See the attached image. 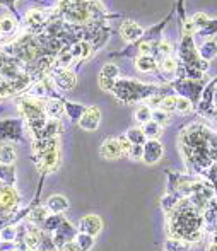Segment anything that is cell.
I'll return each instance as SVG.
<instances>
[{"label": "cell", "mask_w": 217, "mask_h": 251, "mask_svg": "<svg viewBox=\"0 0 217 251\" xmlns=\"http://www.w3.org/2000/svg\"><path fill=\"white\" fill-rule=\"evenodd\" d=\"M16 161V151L12 146H2L0 147V164L9 166Z\"/></svg>", "instance_id": "obj_12"}, {"label": "cell", "mask_w": 217, "mask_h": 251, "mask_svg": "<svg viewBox=\"0 0 217 251\" xmlns=\"http://www.w3.org/2000/svg\"><path fill=\"white\" fill-rule=\"evenodd\" d=\"M55 82L62 89H72L74 84H76V75L69 70H58L55 74Z\"/></svg>", "instance_id": "obj_7"}, {"label": "cell", "mask_w": 217, "mask_h": 251, "mask_svg": "<svg viewBox=\"0 0 217 251\" xmlns=\"http://www.w3.org/2000/svg\"><path fill=\"white\" fill-rule=\"evenodd\" d=\"M48 208L52 212H56V214H58V212H63V210H67V208H69V201H67V199H63L62 195H53L52 199L48 200Z\"/></svg>", "instance_id": "obj_9"}, {"label": "cell", "mask_w": 217, "mask_h": 251, "mask_svg": "<svg viewBox=\"0 0 217 251\" xmlns=\"http://www.w3.org/2000/svg\"><path fill=\"white\" fill-rule=\"evenodd\" d=\"M48 219V212L46 208H36V210L31 214V221L33 222H45Z\"/></svg>", "instance_id": "obj_23"}, {"label": "cell", "mask_w": 217, "mask_h": 251, "mask_svg": "<svg viewBox=\"0 0 217 251\" xmlns=\"http://www.w3.org/2000/svg\"><path fill=\"white\" fill-rule=\"evenodd\" d=\"M14 27H16V24H14V21L10 19V17H3L2 21H0V33H12Z\"/></svg>", "instance_id": "obj_21"}, {"label": "cell", "mask_w": 217, "mask_h": 251, "mask_svg": "<svg viewBox=\"0 0 217 251\" xmlns=\"http://www.w3.org/2000/svg\"><path fill=\"white\" fill-rule=\"evenodd\" d=\"M45 109H46V113H48L50 116H53V118H56V116L62 115L63 106H62V102H60V101L52 100V101H48V102H46V104H45Z\"/></svg>", "instance_id": "obj_13"}, {"label": "cell", "mask_w": 217, "mask_h": 251, "mask_svg": "<svg viewBox=\"0 0 217 251\" xmlns=\"http://www.w3.org/2000/svg\"><path fill=\"white\" fill-rule=\"evenodd\" d=\"M118 144H120V147H122V152H123V154H129L130 149H132V146H134V144H132L130 140L127 139V135H125V137H120V139H118Z\"/></svg>", "instance_id": "obj_28"}, {"label": "cell", "mask_w": 217, "mask_h": 251, "mask_svg": "<svg viewBox=\"0 0 217 251\" xmlns=\"http://www.w3.org/2000/svg\"><path fill=\"white\" fill-rule=\"evenodd\" d=\"M166 251H187L188 250V243L181 241V239H169V241H166L164 245Z\"/></svg>", "instance_id": "obj_15"}, {"label": "cell", "mask_w": 217, "mask_h": 251, "mask_svg": "<svg viewBox=\"0 0 217 251\" xmlns=\"http://www.w3.org/2000/svg\"><path fill=\"white\" fill-rule=\"evenodd\" d=\"M120 33H122L123 40L132 43V41H137L144 34V29L137 23H134V21H125L122 24V27H120Z\"/></svg>", "instance_id": "obj_5"}, {"label": "cell", "mask_w": 217, "mask_h": 251, "mask_svg": "<svg viewBox=\"0 0 217 251\" xmlns=\"http://www.w3.org/2000/svg\"><path fill=\"white\" fill-rule=\"evenodd\" d=\"M116 77H118V67L113 65V63H108V65H105L101 70V75H99V86L106 91L113 89V84H115Z\"/></svg>", "instance_id": "obj_3"}, {"label": "cell", "mask_w": 217, "mask_h": 251, "mask_svg": "<svg viewBox=\"0 0 217 251\" xmlns=\"http://www.w3.org/2000/svg\"><path fill=\"white\" fill-rule=\"evenodd\" d=\"M158 50L161 51L163 55H166V56H168L169 53L173 51V45L169 43V41H163V43H159V48H158Z\"/></svg>", "instance_id": "obj_30"}, {"label": "cell", "mask_w": 217, "mask_h": 251, "mask_svg": "<svg viewBox=\"0 0 217 251\" xmlns=\"http://www.w3.org/2000/svg\"><path fill=\"white\" fill-rule=\"evenodd\" d=\"M45 21L43 14L40 12V10H31L29 14H27V23L33 24V26H36V24H41Z\"/></svg>", "instance_id": "obj_22"}, {"label": "cell", "mask_w": 217, "mask_h": 251, "mask_svg": "<svg viewBox=\"0 0 217 251\" xmlns=\"http://www.w3.org/2000/svg\"><path fill=\"white\" fill-rule=\"evenodd\" d=\"M62 248H63V251H82V250L79 248V245H77L76 241H67L65 245L62 246Z\"/></svg>", "instance_id": "obj_31"}, {"label": "cell", "mask_w": 217, "mask_h": 251, "mask_svg": "<svg viewBox=\"0 0 217 251\" xmlns=\"http://www.w3.org/2000/svg\"><path fill=\"white\" fill-rule=\"evenodd\" d=\"M129 155L132 159H135V161H138V159L144 157V146H132V149L129 152Z\"/></svg>", "instance_id": "obj_25"}, {"label": "cell", "mask_w": 217, "mask_h": 251, "mask_svg": "<svg viewBox=\"0 0 217 251\" xmlns=\"http://www.w3.org/2000/svg\"><path fill=\"white\" fill-rule=\"evenodd\" d=\"M207 251H217V245H216V243H212V245L209 246V250H207Z\"/></svg>", "instance_id": "obj_35"}, {"label": "cell", "mask_w": 217, "mask_h": 251, "mask_svg": "<svg viewBox=\"0 0 217 251\" xmlns=\"http://www.w3.org/2000/svg\"><path fill=\"white\" fill-rule=\"evenodd\" d=\"M99 120H101L99 108L91 106V108L84 109L82 116L79 118V125H81V128H84V130H96L99 125Z\"/></svg>", "instance_id": "obj_1"}, {"label": "cell", "mask_w": 217, "mask_h": 251, "mask_svg": "<svg viewBox=\"0 0 217 251\" xmlns=\"http://www.w3.org/2000/svg\"><path fill=\"white\" fill-rule=\"evenodd\" d=\"M135 67H137L140 72H151V70L156 69V60L149 55H142L135 60Z\"/></svg>", "instance_id": "obj_11"}, {"label": "cell", "mask_w": 217, "mask_h": 251, "mask_svg": "<svg viewBox=\"0 0 217 251\" xmlns=\"http://www.w3.org/2000/svg\"><path fill=\"white\" fill-rule=\"evenodd\" d=\"M209 47H205V48H202V55H204V58H211V56H214L216 53H217V47H216V43H207Z\"/></svg>", "instance_id": "obj_27"}, {"label": "cell", "mask_w": 217, "mask_h": 251, "mask_svg": "<svg viewBox=\"0 0 217 251\" xmlns=\"http://www.w3.org/2000/svg\"><path fill=\"white\" fill-rule=\"evenodd\" d=\"M185 31H187V33H191V31H195V24H193V21H187V23H185Z\"/></svg>", "instance_id": "obj_34"}, {"label": "cell", "mask_w": 217, "mask_h": 251, "mask_svg": "<svg viewBox=\"0 0 217 251\" xmlns=\"http://www.w3.org/2000/svg\"><path fill=\"white\" fill-rule=\"evenodd\" d=\"M163 69H164V72H174L176 70V60L168 55L163 62Z\"/></svg>", "instance_id": "obj_26"}, {"label": "cell", "mask_w": 217, "mask_h": 251, "mask_svg": "<svg viewBox=\"0 0 217 251\" xmlns=\"http://www.w3.org/2000/svg\"><path fill=\"white\" fill-rule=\"evenodd\" d=\"M103 227V222L98 215H86V217L81 219L79 222V229L81 232L84 234H89V236H96Z\"/></svg>", "instance_id": "obj_2"}, {"label": "cell", "mask_w": 217, "mask_h": 251, "mask_svg": "<svg viewBox=\"0 0 217 251\" xmlns=\"http://www.w3.org/2000/svg\"><path fill=\"white\" fill-rule=\"evenodd\" d=\"M174 104H176V98L169 96V98H164V100H161V102H159V108H161L163 111L169 113V111H174Z\"/></svg>", "instance_id": "obj_20"}, {"label": "cell", "mask_w": 217, "mask_h": 251, "mask_svg": "<svg viewBox=\"0 0 217 251\" xmlns=\"http://www.w3.org/2000/svg\"><path fill=\"white\" fill-rule=\"evenodd\" d=\"M135 120H137V122H140V123H147V122H151V120H152V113H151V109H149L147 106H142V108L138 109L137 113H135Z\"/></svg>", "instance_id": "obj_17"}, {"label": "cell", "mask_w": 217, "mask_h": 251, "mask_svg": "<svg viewBox=\"0 0 217 251\" xmlns=\"http://www.w3.org/2000/svg\"><path fill=\"white\" fill-rule=\"evenodd\" d=\"M191 109V102L185 98H176V104H174V111L178 113H188Z\"/></svg>", "instance_id": "obj_19"}, {"label": "cell", "mask_w": 217, "mask_h": 251, "mask_svg": "<svg viewBox=\"0 0 217 251\" xmlns=\"http://www.w3.org/2000/svg\"><path fill=\"white\" fill-rule=\"evenodd\" d=\"M2 2H5V5H12L14 0H2Z\"/></svg>", "instance_id": "obj_36"}, {"label": "cell", "mask_w": 217, "mask_h": 251, "mask_svg": "<svg viewBox=\"0 0 217 251\" xmlns=\"http://www.w3.org/2000/svg\"><path fill=\"white\" fill-rule=\"evenodd\" d=\"M152 118H154V122H158L161 126L164 125V123H168V122H169V116H168V113H166V111H163V109H161V111H159V109H158V111H154V113H152Z\"/></svg>", "instance_id": "obj_24"}, {"label": "cell", "mask_w": 217, "mask_h": 251, "mask_svg": "<svg viewBox=\"0 0 217 251\" xmlns=\"http://www.w3.org/2000/svg\"><path fill=\"white\" fill-rule=\"evenodd\" d=\"M16 203H17V193H16V190L9 188V186H5V188L0 190V207H3V208H12Z\"/></svg>", "instance_id": "obj_8"}, {"label": "cell", "mask_w": 217, "mask_h": 251, "mask_svg": "<svg viewBox=\"0 0 217 251\" xmlns=\"http://www.w3.org/2000/svg\"><path fill=\"white\" fill-rule=\"evenodd\" d=\"M76 243L79 245V248L82 251H87L89 248H91L92 245H94V239H92V236L89 234H84V232H81L79 236H77Z\"/></svg>", "instance_id": "obj_16"}, {"label": "cell", "mask_w": 217, "mask_h": 251, "mask_svg": "<svg viewBox=\"0 0 217 251\" xmlns=\"http://www.w3.org/2000/svg\"><path fill=\"white\" fill-rule=\"evenodd\" d=\"M142 132H144L145 139H158L159 135H161V125H159L158 122H154V120H151V122L144 123V128H142Z\"/></svg>", "instance_id": "obj_10"}, {"label": "cell", "mask_w": 217, "mask_h": 251, "mask_svg": "<svg viewBox=\"0 0 217 251\" xmlns=\"http://www.w3.org/2000/svg\"><path fill=\"white\" fill-rule=\"evenodd\" d=\"M38 241H40V236H38V232H29L26 238V243L29 248H36Z\"/></svg>", "instance_id": "obj_29"}, {"label": "cell", "mask_w": 217, "mask_h": 251, "mask_svg": "<svg viewBox=\"0 0 217 251\" xmlns=\"http://www.w3.org/2000/svg\"><path fill=\"white\" fill-rule=\"evenodd\" d=\"M127 139H129L132 144H135V146H144L145 144V135L140 128H132L130 132L127 133Z\"/></svg>", "instance_id": "obj_14"}, {"label": "cell", "mask_w": 217, "mask_h": 251, "mask_svg": "<svg viewBox=\"0 0 217 251\" xmlns=\"http://www.w3.org/2000/svg\"><path fill=\"white\" fill-rule=\"evenodd\" d=\"M214 243H216V245H217V234H216V238H214Z\"/></svg>", "instance_id": "obj_37"}, {"label": "cell", "mask_w": 217, "mask_h": 251, "mask_svg": "<svg viewBox=\"0 0 217 251\" xmlns=\"http://www.w3.org/2000/svg\"><path fill=\"white\" fill-rule=\"evenodd\" d=\"M191 21H193V24H195V29H205V26L211 23L205 14H195V16L191 17Z\"/></svg>", "instance_id": "obj_18"}, {"label": "cell", "mask_w": 217, "mask_h": 251, "mask_svg": "<svg viewBox=\"0 0 217 251\" xmlns=\"http://www.w3.org/2000/svg\"><path fill=\"white\" fill-rule=\"evenodd\" d=\"M99 152H101V155L106 159H118L120 155H123L122 147H120V144H118V139H108L101 146Z\"/></svg>", "instance_id": "obj_6"}, {"label": "cell", "mask_w": 217, "mask_h": 251, "mask_svg": "<svg viewBox=\"0 0 217 251\" xmlns=\"http://www.w3.org/2000/svg\"><path fill=\"white\" fill-rule=\"evenodd\" d=\"M14 232H16V229H14V227L5 229V231L2 232V238L3 239H10V241H12V239H14Z\"/></svg>", "instance_id": "obj_32"}, {"label": "cell", "mask_w": 217, "mask_h": 251, "mask_svg": "<svg viewBox=\"0 0 217 251\" xmlns=\"http://www.w3.org/2000/svg\"><path fill=\"white\" fill-rule=\"evenodd\" d=\"M151 50H152V45L151 43H142L140 45V53H142V55H147V53L151 51Z\"/></svg>", "instance_id": "obj_33"}, {"label": "cell", "mask_w": 217, "mask_h": 251, "mask_svg": "<svg viewBox=\"0 0 217 251\" xmlns=\"http://www.w3.org/2000/svg\"><path fill=\"white\" fill-rule=\"evenodd\" d=\"M163 155V146L158 142V140H147L144 146V161L147 162V164H154V162H158L159 159H161Z\"/></svg>", "instance_id": "obj_4"}]
</instances>
